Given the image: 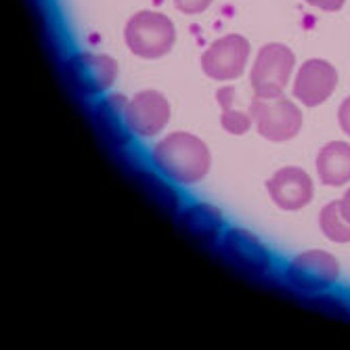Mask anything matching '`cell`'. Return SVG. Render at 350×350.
<instances>
[{
    "instance_id": "cell-1",
    "label": "cell",
    "mask_w": 350,
    "mask_h": 350,
    "mask_svg": "<svg viewBox=\"0 0 350 350\" xmlns=\"http://www.w3.org/2000/svg\"><path fill=\"white\" fill-rule=\"evenodd\" d=\"M151 162L168 180L196 185L208 176L212 168V153L200 137L180 131L153 145Z\"/></svg>"
},
{
    "instance_id": "cell-2",
    "label": "cell",
    "mask_w": 350,
    "mask_h": 350,
    "mask_svg": "<svg viewBox=\"0 0 350 350\" xmlns=\"http://www.w3.org/2000/svg\"><path fill=\"white\" fill-rule=\"evenodd\" d=\"M126 46L141 59H160L176 42V27L170 17L157 11H139L126 23Z\"/></svg>"
},
{
    "instance_id": "cell-3",
    "label": "cell",
    "mask_w": 350,
    "mask_h": 350,
    "mask_svg": "<svg viewBox=\"0 0 350 350\" xmlns=\"http://www.w3.org/2000/svg\"><path fill=\"white\" fill-rule=\"evenodd\" d=\"M296 68V55L290 46L281 42H269L256 53L250 84L254 90V97L258 99H275L281 97L290 84Z\"/></svg>"
},
{
    "instance_id": "cell-4",
    "label": "cell",
    "mask_w": 350,
    "mask_h": 350,
    "mask_svg": "<svg viewBox=\"0 0 350 350\" xmlns=\"http://www.w3.org/2000/svg\"><path fill=\"white\" fill-rule=\"evenodd\" d=\"M250 111L254 116L258 135L271 143L292 141L294 137H298L304 124L300 105L288 97H283V94L275 99L254 97L250 103Z\"/></svg>"
},
{
    "instance_id": "cell-5",
    "label": "cell",
    "mask_w": 350,
    "mask_h": 350,
    "mask_svg": "<svg viewBox=\"0 0 350 350\" xmlns=\"http://www.w3.org/2000/svg\"><path fill=\"white\" fill-rule=\"evenodd\" d=\"M285 279L302 294H323L338 283L340 265L327 250H306L290 260L285 269Z\"/></svg>"
},
{
    "instance_id": "cell-6",
    "label": "cell",
    "mask_w": 350,
    "mask_h": 350,
    "mask_svg": "<svg viewBox=\"0 0 350 350\" xmlns=\"http://www.w3.org/2000/svg\"><path fill=\"white\" fill-rule=\"evenodd\" d=\"M250 61V42L239 34L214 40L202 55V70L210 80L233 82L241 78Z\"/></svg>"
},
{
    "instance_id": "cell-7",
    "label": "cell",
    "mask_w": 350,
    "mask_h": 350,
    "mask_svg": "<svg viewBox=\"0 0 350 350\" xmlns=\"http://www.w3.org/2000/svg\"><path fill=\"white\" fill-rule=\"evenodd\" d=\"M72 84L86 97L107 92L118 78V63L109 55L99 53H76L68 61Z\"/></svg>"
},
{
    "instance_id": "cell-8",
    "label": "cell",
    "mask_w": 350,
    "mask_h": 350,
    "mask_svg": "<svg viewBox=\"0 0 350 350\" xmlns=\"http://www.w3.org/2000/svg\"><path fill=\"white\" fill-rule=\"evenodd\" d=\"M336 86H338V70L332 63L325 59H308L302 63L294 78L292 94L304 107H319L327 99H332Z\"/></svg>"
},
{
    "instance_id": "cell-9",
    "label": "cell",
    "mask_w": 350,
    "mask_h": 350,
    "mask_svg": "<svg viewBox=\"0 0 350 350\" xmlns=\"http://www.w3.org/2000/svg\"><path fill=\"white\" fill-rule=\"evenodd\" d=\"M170 101L160 90H141L129 99V124L133 135L151 139L160 135L170 122Z\"/></svg>"
},
{
    "instance_id": "cell-10",
    "label": "cell",
    "mask_w": 350,
    "mask_h": 350,
    "mask_svg": "<svg viewBox=\"0 0 350 350\" xmlns=\"http://www.w3.org/2000/svg\"><path fill=\"white\" fill-rule=\"evenodd\" d=\"M267 191L277 208L298 212L312 202L314 183L306 170L298 166H283L267 180Z\"/></svg>"
},
{
    "instance_id": "cell-11",
    "label": "cell",
    "mask_w": 350,
    "mask_h": 350,
    "mask_svg": "<svg viewBox=\"0 0 350 350\" xmlns=\"http://www.w3.org/2000/svg\"><path fill=\"white\" fill-rule=\"evenodd\" d=\"M222 252L227 254V258L235 262L239 269L252 273V275H262L271 269V252L267 245L245 229L235 227L229 229L222 235Z\"/></svg>"
},
{
    "instance_id": "cell-12",
    "label": "cell",
    "mask_w": 350,
    "mask_h": 350,
    "mask_svg": "<svg viewBox=\"0 0 350 350\" xmlns=\"http://www.w3.org/2000/svg\"><path fill=\"white\" fill-rule=\"evenodd\" d=\"M94 120L113 145H126L131 141L133 131L129 124V99L124 94H107L94 109Z\"/></svg>"
},
{
    "instance_id": "cell-13",
    "label": "cell",
    "mask_w": 350,
    "mask_h": 350,
    "mask_svg": "<svg viewBox=\"0 0 350 350\" xmlns=\"http://www.w3.org/2000/svg\"><path fill=\"white\" fill-rule=\"evenodd\" d=\"M317 176L325 187H342L350 183V143L329 141L317 153Z\"/></svg>"
},
{
    "instance_id": "cell-14",
    "label": "cell",
    "mask_w": 350,
    "mask_h": 350,
    "mask_svg": "<svg viewBox=\"0 0 350 350\" xmlns=\"http://www.w3.org/2000/svg\"><path fill=\"white\" fill-rule=\"evenodd\" d=\"M178 225L198 241H214L225 229V218L216 206L200 202L180 210Z\"/></svg>"
},
{
    "instance_id": "cell-15",
    "label": "cell",
    "mask_w": 350,
    "mask_h": 350,
    "mask_svg": "<svg viewBox=\"0 0 350 350\" xmlns=\"http://www.w3.org/2000/svg\"><path fill=\"white\" fill-rule=\"evenodd\" d=\"M216 101L220 105V124L229 135H245L254 126V116L247 109H237L235 103V88L222 86L216 90Z\"/></svg>"
},
{
    "instance_id": "cell-16",
    "label": "cell",
    "mask_w": 350,
    "mask_h": 350,
    "mask_svg": "<svg viewBox=\"0 0 350 350\" xmlns=\"http://www.w3.org/2000/svg\"><path fill=\"white\" fill-rule=\"evenodd\" d=\"M319 229L334 243H350V222L340 212V200L329 202L321 208Z\"/></svg>"
},
{
    "instance_id": "cell-17",
    "label": "cell",
    "mask_w": 350,
    "mask_h": 350,
    "mask_svg": "<svg viewBox=\"0 0 350 350\" xmlns=\"http://www.w3.org/2000/svg\"><path fill=\"white\" fill-rule=\"evenodd\" d=\"M312 306H317V308L327 312V314H340V317H348L350 314V308L340 298H334L329 294H314Z\"/></svg>"
},
{
    "instance_id": "cell-18",
    "label": "cell",
    "mask_w": 350,
    "mask_h": 350,
    "mask_svg": "<svg viewBox=\"0 0 350 350\" xmlns=\"http://www.w3.org/2000/svg\"><path fill=\"white\" fill-rule=\"evenodd\" d=\"M212 5V0H174V7L185 15H200Z\"/></svg>"
},
{
    "instance_id": "cell-19",
    "label": "cell",
    "mask_w": 350,
    "mask_h": 350,
    "mask_svg": "<svg viewBox=\"0 0 350 350\" xmlns=\"http://www.w3.org/2000/svg\"><path fill=\"white\" fill-rule=\"evenodd\" d=\"M338 124L340 129L346 137H350V94L340 103V109H338Z\"/></svg>"
},
{
    "instance_id": "cell-20",
    "label": "cell",
    "mask_w": 350,
    "mask_h": 350,
    "mask_svg": "<svg viewBox=\"0 0 350 350\" xmlns=\"http://www.w3.org/2000/svg\"><path fill=\"white\" fill-rule=\"evenodd\" d=\"M306 5L319 9V11H325V13H336L344 7L346 0H304Z\"/></svg>"
},
{
    "instance_id": "cell-21",
    "label": "cell",
    "mask_w": 350,
    "mask_h": 350,
    "mask_svg": "<svg viewBox=\"0 0 350 350\" xmlns=\"http://www.w3.org/2000/svg\"><path fill=\"white\" fill-rule=\"evenodd\" d=\"M340 212H342V216L350 222V187L346 189V193L340 198Z\"/></svg>"
}]
</instances>
